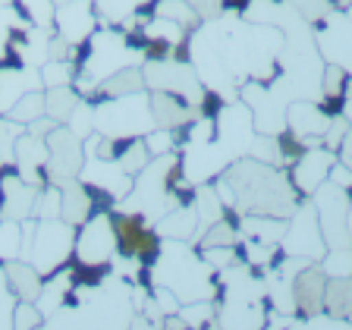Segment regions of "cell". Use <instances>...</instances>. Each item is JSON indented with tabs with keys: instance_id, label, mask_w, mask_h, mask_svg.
<instances>
[{
	"instance_id": "cell-45",
	"label": "cell",
	"mask_w": 352,
	"mask_h": 330,
	"mask_svg": "<svg viewBox=\"0 0 352 330\" xmlns=\"http://www.w3.org/2000/svg\"><path fill=\"white\" fill-rule=\"evenodd\" d=\"M286 330H352V324L346 318H333L327 311H318V315H308V318H296Z\"/></svg>"
},
{
	"instance_id": "cell-16",
	"label": "cell",
	"mask_w": 352,
	"mask_h": 330,
	"mask_svg": "<svg viewBox=\"0 0 352 330\" xmlns=\"http://www.w3.org/2000/svg\"><path fill=\"white\" fill-rule=\"evenodd\" d=\"M35 198H38V186L25 183L16 170L0 173V220H29L35 211Z\"/></svg>"
},
{
	"instance_id": "cell-12",
	"label": "cell",
	"mask_w": 352,
	"mask_h": 330,
	"mask_svg": "<svg viewBox=\"0 0 352 330\" xmlns=\"http://www.w3.org/2000/svg\"><path fill=\"white\" fill-rule=\"evenodd\" d=\"M315 47L324 63L340 66L352 76V16L349 10H333L321 25H315Z\"/></svg>"
},
{
	"instance_id": "cell-61",
	"label": "cell",
	"mask_w": 352,
	"mask_h": 330,
	"mask_svg": "<svg viewBox=\"0 0 352 330\" xmlns=\"http://www.w3.org/2000/svg\"><path fill=\"white\" fill-rule=\"evenodd\" d=\"M91 3H95V0H91Z\"/></svg>"
},
{
	"instance_id": "cell-34",
	"label": "cell",
	"mask_w": 352,
	"mask_h": 330,
	"mask_svg": "<svg viewBox=\"0 0 352 330\" xmlns=\"http://www.w3.org/2000/svg\"><path fill=\"white\" fill-rule=\"evenodd\" d=\"M214 245H239V230H236V223L230 220V214L223 220H217V223H211V227L205 230V233L195 239V249H214Z\"/></svg>"
},
{
	"instance_id": "cell-33",
	"label": "cell",
	"mask_w": 352,
	"mask_h": 330,
	"mask_svg": "<svg viewBox=\"0 0 352 330\" xmlns=\"http://www.w3.org/2000/svg\"><path fill=\"white\" fill-rule=\"evenodd\" d=\"M324 311L333 318L352 315V277L327 280V289H324Z\"/></svg>"
},
{
	"instance_id": "cell-7",
	"label": "cell",
	"mask_w": 352,
	"mask_h": 330,
	"mask_svg": "<svg viewBox=\"0 0 352 330\" xmlns=\"http://www.w3.org/2000/svg\"><path fill=\"white\" fill-rule=\"evenodd\" d=\"M277 249L289 258H305L311 264H318L324 258L327 245H324V236H321V227H318V214L311 201H299V208L286 217V233Z\"/></svg>"
},
{
	"instance_id": "cell-37",
	"label": "cell",
	"mask_w": 352,
	"mask_h": 330,
	"mask_svg": "<svg viewBox=\"0 0 352 330\" xmlns=\"http://www.w3.org/2000/svg\"><path fill=\"white\" fill-rule=\"evenodd\" d=\"M154 16H161V19H170V22H179L183 29H192L198 25V13L186 3V0H154Z\"/></svg>"
},
{
	"instance_id": "cell-44",
	"label": "cell",
	"mask_w": 352,
	"mask_h": 330,
	"mask_svg": "<svg viewBox=\"0 0 352 330\" xmlns=\"http://www.w3.org/2000/svg\"><path fill=\"white\" fill-rule=\"evenodd\" d=\"M29 29V22H25V16L16 10V3H10V7H0V60H3V54H7V41L13 32H25Z\"/></svg>"
},
{
	"instance_id": "cell-60",
	"label": "cell",
	"mask_w": 352,
	"mask_h": 330,
	"mask_svg": "<svg viewBox=\"0 0 352 330\" xmlns=\"http://www.w3.org/2000/svg\"><path fill=\"white\" fill-rule=\"evenodd\" d=\"M54 3H66V0H54Z\"/></svg>"
},
{
	"instance_id": "cell-35",
	"label": "cell",
	"mask_w": 352,
	"mask_h": 330,
	"mask_svg": "<svg viewBox=\"0 0 352 330\" xmlns=\"http://www.w3.org/2000/svg\"><path fill=\"white\" fill-rule=\"evenodd\" d=\"M13 3L32 29H54V13H57L54 0H13Z\"/></svg>"
},
{
	"instance_id": "cell-19",
	"label": "cell",
	"mask_w": 352,
	"mask_h": 330,
	"mask_svg": "<svg viewBox=\"0 0 352 330\" xmlns=\"http://www.w3.org/2000/svg\"><path fill=\"white\" fill-rule=\"evenodd\" d=\"M44 164H47V142L41 135H32L29 129L16 139V151H13V170L32 186H47L44 176Z\"/></svg>"
},
{
	"instance_id": "cell-1",
	"label": "cell",
	"mask_w": 352,
	"mask_h": 330,
	"mask_svg": "<svg viewBox=\"0 0 352 330\" xmlns=\"http://www.w3.org/2000/svg\"><path fill=\"white\" fill-rule=\"evenodd\" d=\"M223 179L230 183L239 214H261V217H289L299 208V192L289 183V173L283 167L239 157L223 170Z\"/></svg>"
},
{
	"instance_id": "cell-11",
	"label": "cell",
	"mask_w": 352,
	"mask_h": 330,
	"mask_svg": "<svg viewBox=\"0 0 352 330\" xmlns=\"http://www.w3.org/2000/svg\"><path fill=\"white\" fill-rule=\"evenodd\" d=\"M255 117H252V110L245 107L242 101H230L217 110V117H214V139L223 151L239 161L249 154V145L255 139Z\"/></svg>"
},
{
	"instance_id": "cell-52",
	"label": "cell",
	"mask_w": 352,
	"mask_h": 330,
	"mask_svg": "<svg viewBox=\"0 0 352 330\" xmlns=\"http://www.w3.org/2000/svg\"><path fill=\"white\" fill-rule=\"evenodd\" d=\"M16 296L10 289H0V330H13V308H16Z\"/></svg>"
},
{
	"instance_id": "cell-39",
	"label": "cell",
	"mask_w": 352,
	"mask_h": 330,
	"mask_svg": "<svg viewBox=\"0 0 352 330\" xmlns=\"http://www.w3.org/2000/svg\"><path fill=\"white\" fill-rule=\"evenodd\" d=\"M176 315L183 318L189 330H201V327H208V324H214V318H217V302H186V305H179Z\"/></svg>"
},
{
	"instance_id": "cell-2",
	"label": "cell",
	"mask_w": 352,
	"mask_h": 330,
	"mask_svg": "<svg viewBox=\"0 0 352 330\" xmlns=\"http://www.w3.org/2000/svg\"><path fill=\"white\" fill-rule=\"evenodd\" d=\"M151 286H164L186 302H217V274L211 271L201 258V252L192 242H176L161 239V252L148 264V289Z\"/></svg>"
},
{
	"instance_id": "cell-48",
	"label": "cell",
	"mask_w": 352,
	"mask_h": 330,
	"mask_svg": "<svg viewBox=\"0 0 352 330\" xmlns=\"http://www.w3.org/2000/svg\"><path fill=\"white\" fill-rule=\"evenodd\" d=\"M66 126H69L79 139H88V135L95 132V104L79 101V107L73 110V117L66 120Z\"/></svg>"
},
{
	"instance_id": "cell-13",
	"label": "cell",
	"mask_w": 352,
	"mask_h": 330,
	"mask_svg": "<svg viewBox=\"0 0 352 330\" xmlns=\"http://www.w3.org/2000/svg\"><path fill=\"white\" fill-rule=\"evenodd\" d=\"M337 164V151L318 145V148H305L293 161V170H289V183L299 192V198H311L324 183H327L330 167Z\"/></svg>"
},
{
	"instance_id": "cell-4",
	"label": "cell",
	"mask_w": 352,
	"mask_h": 330,
	"mask_svg": "<svg viewBox=\"0 0 352 330\" xmlns=\"http://www.w3.org/2000/svg\"><path fill=\"white\" fill-rule=\"evenodd\" d=\"M73 242H76V227H69L66 220L51 217V220H35L32 227L29 249L22 255V261H29L41 277L63 271L73 261Z\"/></svg>"
},
{
	"instance_id": "cell-36",
	"label": "cell",
	"mask_w": 352,
	"mask_h": 330,
	"mask_svg": "<svg viewBox=\"0 0 352 330\" xmlns=\"http://www.w3.org/2000/svg\"><path fill=\"white\" fill-rule=\"evenodd\" d=\"M7 117L19 126H29V123H35V120H41L44 117V88H38V91H25Z\"/></svg>"
},
{
	"instance_id": "cell-24",
	"label": "cell",
	"mask_w": 352,
	"mask_h": 330,
	"mask_svg": "<svg viewBox=\"0 0 352 330\" xmlns=\"http://www.w3.org/2000/svg\"><path fill=\"white\" fill-rule=\"evenodd\" d=\"M91 214H95V201L79 179L60 186V220H66L69 227H79Z\"/></svg>"
},
{
	"instance_id": "cell-27",
	"label": "cell",
	"mask_w": 352,
	"mask_h": 330,
	"mask_svg": "<svg viewBox=\"0 0 352 330\" xmlns=\"http://www.w3.org/2000/svg\"><path fill=\"white\" fill-rule=\"evenodd\" d=\"M154 230H157V236H161V239L192 242V236H195V230H198L195 211H192V205L186 201V205L173 208V211H167L164 217L154 220Z\"/></svg>"
},
{
	"instance_id": "cell-41",
	"label": "cell",
	"mask_w": 352,
	"mask_h": 330,
	"mask_svg": "<svg viewBox=\"0 0 352 330\" xmlns=\"http://www.w3.org/2000/svg\"><path fill=\"white\" fill-rule=\"evenodd\" d=\"M318 264H321V271L327 274V280L352 277V245H346V249H327Z\"/></svg>"
},
{
	"instance_id": "cell-55",
	"label": "cell",
	"mask_w": 352,
	"mask_h": 330,
	"mask_svg": "<svg viewBox=\"0 0 352 330\" xmlns=\"http://www.w3.org/2000/svg\"><path fill=\"white\" fill-rule=\"evenodd\" d=\"M337 161L340 164H346V167L352 170V129L346 132V139H343V145L337 148Z\"/></svg>"
},
{
	"instance_id": "cell-15",
	"label": "cell",
	"mask_w": 352,
	"mask_h": 330,
	"mask_svg": "<svg viewBox=\"0 0 352 330\" xmlns=\"http://www.w3.org/2000/svg\"><path fill=\"white\" fill-rule=\"evenodd\" d=\"M54 32L63 38L66 44H85L88 38L98 32V16L91 0H66L57 3V13H54Z\"/></svg>"
},
{
	"instance_id": "cell-49",
	"label": "cell",
	"mask_w": 352,
	"mask_h": 330,
	"mask_svg": "<svg viewBox=\"0 0 352 330\" xmlns=\"http://www.w3.org/2000/svg\"><path fill=\"white\" fill-rule=\"evenodd\" d=\"M201 258H205V264L214 274H220L223 267L239 261V249L236 245H214V249H201Z\"/></svg>"
},
{
	"instance_id": "cell-22",
	"label": "cell",
	"mask_w": 352,
	"mask_h": 330,
	"mask_svg": "<svg viewBox=\"0 0 352 330\" xmlns=\"http://www.w3.org/2000/svg\"><path fill=\"white\" fill-rule=\"evenodd\" d=\"M148 104H151V117L157 129H183L186 123L198 117L183 98L167 95V91H148Z\"/></svg>"
},
{
	"instance_id": "cell-40",
	"label": "cell",
	"mask_w": 352,
	"mask_h": 330,
	"mask_svg": "<svg viewBox=\"0 0 352 330\" xmlns=\"http://www.w3.org/2000/svg\"><path fill=\"white\" fill-rule=\"evenodd\" d=\"M346 79H349V76H346L340 66L324 63V73H321V104H343Z\"/></svg>"
},
{
	"instance_id": "cell-18",
	"label": "cell",
	"mask_w": 352,
	"mask_h": 330,
	"mask_svg": "<svg viewBox=\"0 0 352 330\" xmlns=\"http://www.w3.org/2000/svg\"><path fill=\"white\" fill-rule=\"evenodd\" d=\"M38 88L44 85H41V73L35 66L0 60V117H7L25 91H38Z\"/></svg>"
},
{
	"instance_id": "cell-46",
	"label": "cell",
	"mask_w": 352,
	"mask_h": 330,
	"mask_svg": "<svg viewBox=\"0 0 352 330\" xmlns=\"http://www.w3.org/2000/svg\"><path fill=\"white\" fill-rule=\"evenodd\" d=\"M35 220H51V217H60V186H41L38 189V198H35V211H32Z\"/></svg>"
},
{
	"instance_id": "cell-26",
	"label": "cell",
	"mask_w": 352,
	"mask_h": 330,
	"mask_svg": "<svg viewBox=\"0 0 352 330\" xmlns=\"http://www.w3.org/2000/svg\"><path fill=\"white\" fill-rule=\"evenodd\" d=\"M239 239H255V242H267V245H280L286 233V220L283 217H261V214H242L236 220Z\"/></svg>"
},
{
	"instance_id": "cell-43",
	"label": "cell",
	"mask_w": 352,
	"mask_h": 330,
	"mask_svg": "<svg viewBox=\"0 0 352 330\" xmlns=\"http://www.w3.org/2000/svg\"><path fill=\"white\" fill-rule=\"evenodd\" d=\"M19 249H22V223L0 220V264L19 258Z\"/></svg>"
},
{
	"instance_id": "cell-17",
	"label": "cell",
	"mask_w": 352,
	"mask_h": 330,
	"mask_svg": "<svg viewBox=\"0 0 352 330\" xmlns=\"http://www.w3.org/2000/svg\"><path fill=\"white\" fill-rule=\"evenodd\" d=\"M98 25L110 29H139L154 16V0H95Z\"/></svg>"
},
{
	"instance_id": "cell-54",
	"label": "cell",
	"mask_w": 352,
	"mask_h": 330,
	"mask_svg": "<svg viewBox=\"0 0 352 330\" xmlns=\"http://www.w3.org/2000/svg\"><path fill=\"white\" fill-rule=\"evenodd\" d=\"M186 3L198 13V19H211V16L223 13V0H186Z\"/></svg>"
},
{
	"instance_id": "cell-56",
	"label": "cell",
	"mask_w": 352,
	"mask_h": 330,
	"mask_svg": "<svg viewBox=\"0 0 352 330\" xmlns=\"http://www.w3.org/2000/svg\"><path fill=\"white\" fill-rule=\"evenodd\" d=\"M161 330H189V327H186V321L179 315H167L161 318Z\"/></svg>"
},
{
	"instance_id": "cell-10",
	"label": "cell",
	"mask_w": 352,
	"mask_h": 330,
	"mask_svg": "<svg viewBox=\"0 0 352 330\" xmlns=\"http://www.w3.org/2000/svg\"><path fill=\"white\" fill-rule=\"evenodd\" d=\"M349 201H352L349 192H343L333 183H324L321 189L311 195V205H315V214H318V227H321V236H324V245H327V249H346V245H352L349 236H346V211H349Z\"/></svg>"
},
{
	"instance_id": "cell-20",
	"label": "cell",
	"mask_w": 352,
	"mask_h": 330,
	"mask_svg": "<svg viewBox=\"0 0 352 330\" xmlns=\"http://www.w3.org/2000/svg\"><path fill=\"white\" fill-rule=\"evenodd\" d=\"M324 289H327V274L321 271V264H308L305 271L293 277V302L296 315L308 318L324 311Z\"/></svg>"
},
{
	"instance_id": "cell-32",
	"label": "cell",
	"mask_w": 352,
	"mask_h": 330,
	"mask_svg": "<svg viewBox=\"0 0 352 330\" xmlns=\"http://www.w3.org/2000/svg\"><path fill=\"white\" fill-rule=\"evenodd\" d=\"M283 3L293 10L299 19H305L308 25H321L333 10H349L346 0H283Z\"/></svg>"
},
{
	"instance_id": "cell-3",
	"label": "cell",
	"mask_w": 352,
	"mask_h": 330,
	"mask_svg": "<svg viewBox=\"0 0 352 330\" xmlns=\"http://www.w3.org/2000/svg\"><path fill=\"white\" fill-rule=\"evenodd\" d=\"M154 126L148 91L123 98H104L95 104V132L104 139H142Z\"/></svg>"
},
{
	"instance_id": "cell-53",
	"label": "cell",
	"mask_w": 352,
	"mask_h": 330,
	"mask_svg": "<svg viewBox=\"0 0 352 330\" xmlns=\"http://www.w3.org/2000/svg\"><path fill=\"white\" fill-rule=\"evenodd\" d=\"M327 183H333V186H340V189L343 192H349L352 195V170L346 167V164H333V167H330V173H327Z\"/></svg>"
},
{
	"instance_id": "cell-21",
	"label": "cell",
	"mask_w": 352,
	"mask_h": 330,
	"mask_svg": "<svg viewBox=\"0 0 352 330\" xmlns=\"http://www.w3.org/2000/svg\"><path fill=\"white\" fill-rule=\"evenodd\" d=\"M217 327L220 330H264L267 321V299L264 302H217Z\"/></svg>"
},
{
	"instance_id": "cell-31",
	"label": "cell",
	"mask_w": 352,
	"mask_h": 330,
	"mask_svg": "<svg viewBox=\"0 0 352 330\" xmlns=\"http://www.w3.org/2000/svg\"><path fill=\"white\" fill-rule=\"evenodd\" d=\"M242 245H236L242 255V264H249L255 274H267L274 271V264H277V245H267V242H255V239H239Z\"/></svg>"
},
{
	"instance_id": "cell-14",
	"label": "cell",
	"mask_w": 352,
	"mask_h": 330,
	"mask_svg": "<svg viewBox=\"0 0 352 330\" xmlns=\"http://www.w3.org/2000/svg\"><path fill=\"white\" fill-rule=\"evenodd\" d=\"M330 113L321 101H289L286 107V132H293L296 139H302L305 148L324 145V132H327Z\"/></svg>"
},
{
	"instance_id": "cell-42",
	"label": "cell",
	"mask_w": 352,
	"mask_h": 330,
	"mask_svg": "<svg viewBox=\"0 0 352 330\" xmlns=\"http://www.w3.org/2000/svg\"><path fill=\"white\" fill-rule=\"evenodd\" d=\"M38 73H41L44 88H60V85H73L76 82V66L69 60H47Z\"/></svg>"
},
{
	"instance_id": "cell-51",
	"label": "cell",
	"mask_w": 352,
	"mask_h": 330,
	"mask_svg": "<svg viewBox=\"0 0 352 330\" xmlns=\"http://www.w3.org/2000/svg\"><path fill=\"white\" fill-rule=\"evenodd\" d=\"M346 132H349V123H346L340 113H333L327 123V132H324V148H330V151H337L340 145H343Z\"/></svg>"
},
{
	"instance_id": "cell-58",
	"label": "cell",
	"mask_w": 352,
	"mask_h": 330,
	"mask_svg": "<svg viewBox=\"0 0 352 330\" xmlns=\"http://www.w3.org/2000/svg\"><path fill=\"white\" fill-rule=\"evenodd\" d=\"M346 236L352 242V201H349V211H346Z\"/></svg>"
},
{
	"instance_id": "cell-28",
	"label": "cell",
	"mask_w": 352,
	"mask_h": 330,
	"mask_svg": "<svg viewBox=\"0 0 352 330\" xmlns=\"http://www.w3.org/2000/svg\"><path fill=\"white\" fill-rule=\"evenodd\" d=\"M79 91L73 85L60 88H44V117H51L57 126H66V120L73 117V110L79 107Z\"/></svg>"
},
{
	"instance_id": "cell-6",
	"label": "cell",
	"mask_w": 352,
	"mask_h": 330,
	"mask_svg": "<svg viewBox=\"0 0 352 330\" xmlns=\"http://www.w3.org/2000/svg\"><path fill=\"white\" fill-rule=\"evenodd\" d=\"M120 255L117 233H113V220L110 211H95L85 223H79L73 242V264L82 267H110V261Z\"/></svg>"
},
{
	"instance_id": "cell-59",
	"label": "cell",
	"mask_w": 352,
	"mask_h": 330,
	"mask_svg": "<svg viewBox=\"0 0 352 330\" xmlns=\"http://www.w3.org/2000/svg\"><path fill=\"white\" fill-rule=\"evenodd\" d=\"M201 330H220V327H217V321H214V324H208V327H201Z\"/></svg>"
},
{
	"instance_id": "cell-9",
	"label": "cell",
	"mask_w": 352,
	"mask_h": 330,
	"mask_svg": "<svg viewBox=\"0 0 352 330\" xmlns=\"http://www.w3.org/2000/svg\"><path fill=\"white\" fill-rule=\"evenodd\" d=\"M110 220H113L120 255L139 258V261H145V264H151L154 258H157V252H161V236H157L151 220H145L142 214H132V211H120V208L110 211Z\"/></svg>"
},
{
	"instance_id": "cell-47",
	"label": "cell",
	"mask_w": 352,
	"mask_h": 330,
	"mask_svg": "<svg viewBox=\"0 0 352 330\" xmlns=\"http://www.w3.org/2000/svg\"><path fill=\"white\" fill-rule=\"evenodd\" d=\"M148 154L151 157H164V154H176V132L173 129H151L148 135H142Z\"/></svg>"
},
{
	"instance_id": "cell-50",
	"label": "cell",
	"mask_w": 352,
	"mask_h": 330,
	"mask_svg": "<svg viewBox=\"0 0 352 330\" xmlns=\"http://www.w3.org/2000/svg\"><path fill=\"white\" fill-rule=\"evenodd\" d=\"M44 324L41 311L35 308V302H16L13 308V330H38Z\"/></svg>"
},
{
	"instance_id": "cell-57",
	"label": "cell",
	"mask_w": 352,
	"mask_h": 330,
	"mask_svg": "<svg viewBox=\"0 0 352 330\" xmlns=\"http://www.w3.org/2000/svg\"><path fill=\"white\" fill-rule=\"evenodd\" d=\"M340 117H343L346 123H349V129H352V101H343V104H340Z\"/></svg>"
},
{
	"instance_id": "cell-38",
	"label": "cell",
	"mask_w": 352,
	"mask_h": 330,
	"mask_svg": "<svg viewBox=\"0 0 352 330\" xmlns=\"http://www.w3.org/2000/svg\"><path fill=\"white\" fill-rule=\"evenodd\" d=\"M25 126L13 123L10 117H0V173L13 170V151H16V139H19Z\"/></svg>"
},
{
	"instance_id": "cell-23",
	"label": "cell",
	"mask_w": 352,
	"mask_h": 330,
	"mask_svg": "<svg viewBox=\"0 0 352 330\" xmlns=\"http://www.w3.org/2000/svg\"><path fill=\"white\" fill-rule=\"evenodd\" d=\"M69 289H73V271H69V264H66L63 271L51 274V277H44L41 293H38V299H35V308L41 311L44 321H47V318H54L60 308L66 305Z\"/></svg>"
},
{
	"instance_id": "cell-8",
	"label": "cell",
	"mask_w": 352,
	"mask_h": 330,
	"mask_svg": "<svg viewBox=\"0 0 352 330\" xmlns=\"http://www.w3.org/2000/svg\"><path fill=\"white\" fill-rule=\"evenodd\" d=\"M47 164H44V176L51 186H66L79 179V170L85 164V145L69 126H54L47 132Z\"/></svg>"
},
{
	"instance_id": "cell-30",
	"label": "cell",
	"mask_w": 352,
	"mask_h": 330,
	"mask_svg": "<svg viewBox=\"0 0 352 330\" xmlns=\"http://www.w3.org/2000/svg\"><path fill=\"white\" fill-rule=\"evenodd\" d=\"M113 161H117V167L123 170V173L139 176L142 170L148 167L151 154H148L142 139H117V157H113Z\"/></svg>"
},
{
	"instance_id": "cell-29",
	"label": "cell",
	"mask_w": 352,
	"mask_h": 330,
	"mask_svg": "<svg viewBox=\"0 0 352 330\" xmlns=\"http://www.w3.org/2000/svg\"><path fill=\"white\" fill-rule=\"evenodd\" d=\"M101 101L104 98H123V95H135V91H148L145 88V76H142V66H126L120 73H113L110 79L101 82Z\"/></svg>"
},
{
	"instance_id": "cell-25",
	"label": "cell",
	"mask_w": 352,
	"mask_h": 330,
	"mask_svg": "<svg viewBox=\"0 0 352 330\" xmlns=\"http://www.w3.org/2000/svg\"><path fill=\"white\" fill-rule=\"evenodd\" d=\"M3 271H7L10 293H13L16 299H19V302H35V299H38L44 277L35 271V267H32L29 261H22V258H13V261L3 264Z\"/></svg>"
},
{
	"instance_id": "cell-5",
	"label": "cell",
	"mask_w": 352,
	"mask_h": 330,
	"mask_svg": "<svg viewBox=\"0 0 352 330\" xmlns=\"http://www.w3.org/2000/svg\"><path fill=\"white\" fill-rule=\"evenodd\" d=\"M142 76H145L148 91H167V95L183 98L192 110L198 113L201 101H205V85L195 76L189 60L170 57V60H145L142 63Z\"/></svg>"
}]
</instances>
